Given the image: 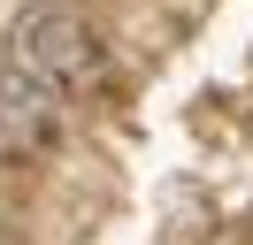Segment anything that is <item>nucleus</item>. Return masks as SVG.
<instances>
[{
    "mask_svg": "<svg viewBox=\"0 0 253 245\" xmlns=\"http://www.w3.org/2000/svg\"><path fill=\"white\" fill-rule=\"evenodd\" d=\"M8 39H16L23 54H39L54 77H62V84H77V77L92 69V31H84L62 0H31V8L8 23Z\"/></svg>",
    "mask_w": 253,
    "mask_h": 245,
    "instance_id": "f03ea898",
    "label": "nucleus"
},
{
    "mask_svg": "<svg viewBox=\"0 0 253 245\" xmlns=\"http://www.w3.org/2000/svg\"><path fill=\"white\" fill-rule=\"evenodd\" d=\"M62 77L39 54H23L16 39H0V138L8 146H39V138L62 122Z\"/></svg>",
    "mask_w": 253,
    "mask_h": 245,
    "instance_id": "f257e3e1",
    "label": "nucleus"
}]
</instances>
